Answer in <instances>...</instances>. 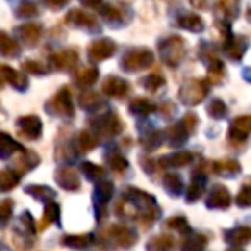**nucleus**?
Returning a JSON list of instances; mask_svg holds the SVG:
<instances>
[{
	"instance_id": "f257e3e1",
	"label": "nucleus",
	"mask_w": 251,
	"mask_h": 251,
	"mask_svg": "<svg viewBox=\"0 0 251 251\" xmlns=\"http://www.w3.org/2000/svg\"><path fill=\"white\" fill-rule=\"evenodd\" d=\"M90 127L98 138L103 140H110L121 134L124 131V122L119 119L115 112H103V114H95L90 119Z\"/></svg>"
},
{
	"instance_id": "f03ea898",
	"label": "nucleus",
	"mask_w": 251,
	"mask_h": 251,
	"mask_svg": "<svg viewBox=\"0 0 251 251\" xmlns=\"http://www.w3.org/2000/svg\"><path fill=\"white\" fill-rule=\"evenodd\" d=\"M155 62V55L151 50L148 49H131L122 55L121 62V69L124 73H140V71H147L148 67H151Z\"/></svg>"
},
{
	"instance_id": "7ed1b4c3",
	"label": "nucleus",
	"mask_w": 251,
	"mask_h": 251,
	"mask_svg": "<svg viewBox=\"0 0 251 251\" xmlns=\"http://www.w3.org/2000/svg\"><path fill=\"white\" fill-rule=\"evenodd\" d=\"M158 53L164 64L169 67H176L182 62L186 55V42L177 35H171L158 42Z\"/></svg>"
},
{
	"instance_id": "20e7f679",
	"label": "nucleus",
	"mask_w": 251,
	"mask_h": 251,
	"mask_svg": "<svg viewBox=\"0 0 251 251\" xmlns=\"http://www.w3.org/2000/svg\"><path fill=\"white\" fill-rule=\"evenodd\" d=\"M208 81L206 79H186L182 86L177 91V98L181 103L188 107H196L200 105L208 95Z\"/></svg>"
},
{
	"instance_id": "39448f33",
	"label": "nucleus",
	"mask_w": 251,
	"mask_h": 251,
	"mask_svg": "<svg viewBox=\"0 0 251 251\" xmlns=\"http://www.w3.org/2000/svg\"><path fill=\"white\" fill-rule=\"evenodd\" d=\"M38 227L35 226V220L29 212H23L18 219L14 230H12V241H14V246L19 250H26V248L33 246V241H35V234Z\"/></svg>"
},
{
	"instance_id": "423d86ee",
	"label": "nucleus",
	"mask_w": 251,
	"mask_h": 251,
	"mask_svg": "<svg viewBox=\"0 0 251 251\" xmlns=\"http://www.w3.org/2000/svg\"><path fill=\"white\" fill-rule=\"evenodd\" d=\"M45 112L52 117L71 119L74 115V105L71 100L69 86H62L49 101L45 103Z\"/></svg>"
},
{
	"instance_id": "0eeeda50",
	"label": "nucleus",
	"mask_w": 251,
	"mask_h": 251,
	"mask_svg": "<svg viewBox=\"0 0 251 251\" xmlns=\"http://www.w3.org/2000/svg\"><path fill=\"white\" fill-rule=\"evenodd\" d=\"M100 239H107L119 248H131L138 241V232L126 224H112L105 232L100 234Z\"/></svg>"
},
{
	"instance_id": "6e6552de",
	"label": "nucleus",
	"mask_w": 251,
	"mask_h": 251,
	"mask_svg": "<svg viewBox=\"0 0 251 251\" xmlns=\"http://www.w3.org/2000/svg\"><path fill=\"white\" fill-rule=\"evenodd\" d=\"M67 26H73V28H79V29H86L88 33H95L100 31V23L95 16L88 14L83 9H71L66 14L64 19Z\"/></svg>"
},
{
	"instance_id": "1a4fd4ad",
	"label": "nucleus",
	"mask_w": 251,
	"mask_h": 251,
	"mask_svg": "<svg viewBox=\"0 0 251 251\" xmlns=\"http://www.w3.org/2000/svg\"><path fill=\"white\" fill-rule=\"evenodd\" d=\"M16 126H18V133L21 138L25 140H31L36 141L40 136H42V131H43V122L38 115H21V117L16 121Z\"/></svg>"
},
{
	"instance_id": "9d476101",
	"label": "nucleus",
	"mask_w": 251,
	"mask_h": 251,
	"mask_svg": "<svg viewBox=\"0 0 251 251\" xmlns=\"http://www.w3.org/2000/svg\"><path fill=\"white\" fill-rule=\"evenodd\" d=\"M206 162H201L198 167L193 171L191 174V184L188 188V195H186V203H196L203 196L206 189Z\"/></svg>"
},
{
	"instance_id": "9b49d317",
	"label": "nucleus",
	"mask_w": 251,
	"mask_h": 251,
	"mask_svg": "<svg viewBox=\"0 0 251 251\" xmlns=\"http://www.w3.org/2000/svg\"><path fill=\"white\" fill-rule=\"evenodd\" d=\"M112 195H114V184H112L110 181H103V179H101V181L97 182V186H95V189H93V203H95V206H97L98 220H101L107 215L105 206L110 201Z\"/></svg>"
},
{
	"instance_id": "f8f14e48",
	"label": "nucleus",
	"mask_w": 251,
	"mask_h": 251,
	"mask_svg": "<svg viewBox=\"0 0 251 251\" xmlns=\"http://www.w3.org/2000/svg\"><path fill=\"white\" fill-rule=\"evenodd\" d=\"M117 50L114 40L110 38H100L97 42H91L88 47V59L91 62H103L108 57H112Z\"/></svg>"
},
{
	"instance_id": "ddd939ff",
	"label": "nucleus",
	"mask_w": 251,
	"mask_h": 251,
	"mask_svg": "<svg viewBox=\"0 0 251 251\" xmlns=\"http://www.w3.org/2000/svg\"><path fill=\"white\" fill-rule=\"evenodd\" d=\"M251 134V115H239L230 121L227 138L232 143H244Z\"/></svg>"
},
{
	"instance_id": "4468645a",
	"label": "nucleus",
	"mask_w": 251,
	"mask_h": 251,
	"mask_svg": "<svg viewBox=\"0 0 251 251\" xmlns=\"http://www.w3.org/2000/svg\"><path fill=\"white\" fill-rule=\"evenodd\" d=\"M230 203H232V196H230L229 189L222 184L213 186L208 191L206 200H205L206 208H210V210H226L230 206Z\"/></svg>"
},
{
	"instance_id": "2eb2a0df",
	"label": "nucleus",
	"mask_w": 251,
	"mask_h": 251,
	"mask_svg": "<svg viewBox=\"0 0 251 251\" xmlns=\"http://www.w3.org/2000/svg\"><path fill=\"white\" fill-rule=\"evenodd\" d=\"M49 62H50V69L52 71L55 69V71H66V73H69V71H73L74 67L77 66L79 55H77L76 50L67 49V50H62V52L53 53L49 59Z\"/></svg>"
},
{
	"instance_id": "dca6fc26",
	"label": "nucleus",
	"mask_w": 251,
	"mask_h": 251,
	"mask_svg": "<svg viewBox=\"0 0 251 251\" xmlns=\"http://www.w3.org/2000/svg\"><path fill=\"white\" fill-rule=\"evenodd\" d=\"M222 50L230 60L234 62H239L243 59L244 52L248 50V38L241 35H232L229 40L222 43Z\"/></svg>"
},
{
	"instance_id": "f3484780",
	"label": "nucleus",
	"mask_w": 251,
	"mask_h": 251,
	"mask_svg": "<svg viewBox=\"0 0 251 251\" xmlns=\"http://www.w3.org/2000/svg\"><path fill=\"white\" fill-rule=\"evenodd\" d=\"M55 182L66 191H77L81 188L79 174L73 167H59L53 174Z\"/></svg>"
},
{
	"instance_id": "a211bd4d",
	"label": "nucleus",
	"mask_w": 251,
	"mask_h": 251,
	"mask_svg": "<svg viewBox=\"0 0 251 251\" xmlns=\"http://www.w3.org/2000/svg\"><path fill=\"white\" fill-rule=\"evenodd\" d=\"M101 91L110 98H124L126 95L131 91L129 83L119 76H108L105 77L103 84H101Z\"/></svg>"
},
{
	"instance_id": "6ab92c4d",
	"label": "nucleus",
	"mask_w": 251,
	"mask_h": 251,
	"mask_svg": "<svg viewBox=\"0 0 251 251\" xmlns=\"http://www.w3.org/2000/svg\"><path fill=\"white\" fill-rule=\"evenodd\" d=\"M18 155V153H16ZM40 164V157L36 151H31V150H21L19 151L18 157H14V162H12V167L19 176H25L26 172L33 171L36 165Z\"/></svg>"
},
{
	"instance_id": "aec40b11",
	"label": "nucleus",
	"mask_w": 251,
	"mask_h": 251,
	"mask_svg": "<svg viewBox=\"0 0 251 251\" xmlns=\"http://www.w3.org/2000/svg\"><path fill=\"white\" fill-rule=\"evenodd\" d=\"M14 35L23 45L35 47L38 43V40L42 38V26L35 25V23H28V25L18 26L14 29Z\"/></svg>"
},
{
	"instance_id": "412c9836",
	"label": "nucleus",
	"mask_w": 251,
	"mask_h": 251,
	"mask_svg": "<svg viewBox=\"0 0 251 251\" xmlns=\"http://www.w3.org/2000/svg\"><path fill=\"white\" fill-rule=\"evenodd\" d=\"M164 133H165V141L169 143V147H174V148L182 147L188 141V138L191 136V133L188 131V127H186L182 121L171 124Z\"/></svg>"
},
{
	"instance_id": "4be33fe9",
	"label": "nucleus",
	"mask_w": 251,
	"mask_h": 251,
	"mask_svg": "<svg viewBox=\"0 0 251 251\" xmlns=\"http://www.w3.org/2000/svg\"><path fill=\"white\" fill-rule=\"evenodd\" d=\"M224 239L229 246L232 248H243L251 243V227L241 226L234 227V229L224 230Z\"/></svg>"
},
{
	"instance_id": "5701e85b",
	"label": "nucleus",
	"mask_w": 251,
	"mask_h": 251,
	"mask_svg": "<svg viewBox=\"0 0 251 251\" xmlns=\"http://www.w3.org/2000/svg\"><path fill=\"white\" fill-rule=\"evenodd\" d=\"M0 73H2V81H4V83H9L14 90H18V91L28 90L29 79L25 73L14 71L12 67H9L7 64H4V66L0 67Z\"/></svg>"
},
{
	"instance_id": "b1692460",
	"label": "nucleus",
	"mask_w": 251,
	"mask_h": 251,
	"mask_svg": "<svg viewBox=\"0 0 251 251\" xmlns=\"http://www.w3.org/2000/svg\"><path fill=\"white\" fill-rule=\"evenodd\" d=\"M77 153H79V150H77V147H76V140L69 143V138H67V140H62V136L59 138V145H57L55 155H53L59 164L74 162L77 158Z\"/></svg>"
},
{
	"instance_id": "393cba45",
	"label": "nucleus",
	"mask_w": 251,
	"mask_h": 251,
	"mask_svg": "<svg viewBox=\"0 0 251 251\" xmlns=\"http://www.w3.org/2000/svg\"><path fill=\"white\" fill-rule=\"evenodd\" d=\"M195 160V155L191 151H177V153H169L158 160L160 169H179L186 167Z\"/></svg>"
},
{
	"instance_id": "a878e982",
	"label": "nucleus",
	"mask_w": 251,
	"mask_h": 251,
	"mask_svg": "<svg viewBox=\"0 0 251 251\" xmlns=\"http://www.w3.org/2000/svg\"><path fill=\"white\" fill-rule=\"evenodd\" d=\"M239 16V0H219L215 5V18L220 21L232 23Z\"/></svg>"
},
{
	"instance_id": "bb28decb",
	"label": "nucleus",
	"mask_w": 251,
	"mask_h": 251,
	"mask_svg": "<svg viewBox=\"0 0 251 251\" xmlns=\"http://www.w3.org/2000/svg\"><path fill=\"white\" fill-rule=\"evenodd\" d=\"M176 26L188 29L191 33H201L205 29L203 19L198 14H195V12H182V14H179L177 19H176Z\"/></svg>"
},
{
	"instance_id": "cd10ccee",
	"label": "nucleus",
	"mask_w": 251,
	"mask_h": 251,
	"mask_svg": "<svg viewBox=\"0 0 251 251\" xmlns=\"http://www.w3.org/2000/svg\"><path fill=\"white\" fill-rule=\"evenodd\" d=\"M212 172L222 177H236L241 174V164L234 158H227V160L212 162Z\"/></svg>"
},
{
	"instance_id": "c85d7f7f",
	"label": "nucleus",
	"mask_w": 251,
	"mask_h": 251,
	"mask_svg": "<svg viewBox=\"0 0 251 251\" xmlns=\"http://www.w3.org/2000/svg\"><path fill=\"white\" fill-rule=\"evenodd\" d=\"M52 224H57V226H60V206L57 205L55 201H49L45 203V210H43V219L40 220L38 224V230H45L49 226H52Z\"/></svg>"
},
{
	"instance_id": "c756f323",
	"label": "nucleus",
	"mask_w": 251,
	"mask_h": 251,
	"mask_svg": "<svg viewBox=\"0 0 251 251\" xmlns=\"http://www.w3.org/2000/svg\"><path fill=\"white\" fill-rule=\"evenodd\" d=\"M103 160H105V164H107V167L110 169V171L117 172V174L126 172L127 169H129V162H127V158H126L124 155L117 150L107 151L105 157H103Z\"/></svg>"
},
{
	"instance_id": "7c9ffc66",
	"label": "nucleus",
	"mask_w": 251,
	"mask_h": 251,
	"mask_svg": "<svg viewBox=\"0 0 251 251\" xmlns=\"http://www.w3.org/2000/svg\"><path fill=\"white\" fill-rule=\"evenodd\" d=\"M155 110H157V107L153 105V101L145 97L133 98L129 103V112L133 115H138V117H148V115L153 114Z\"/></svg>"
},
{
	"instance_id": "2f4dec72",
	"label": "nucleus",
	"mask_w": 251,
	"mask_h": 251,
	"mask_svg": "<svg viewBox=\"0 0 251 251\" xmlns=\"http://www.w3.org/2000/svg\"><path fill=\"white\" fill-rule=\"evenodd\" d=\"M79 105L86 112H98L100 108H103L107 105V101L98 93H95V91H86V93H83L79 97Z\"/></svg>"
},
{
	"instance_id": "473e14b6",
	"label": "nucleus",
	"mask_w": 251,
	"mask_h": 251,
	"mask_svg": "<svg viewBox=\"0 0 251 251\" xmlns=\"http://www.w3.org/2000/svg\"><path fill=\"white\" fill-rule=\"evenodd\" d=\"M165 141V133L158 129H150L148 133H145L140 138V145L145 148L147 151H153L158 147H162V143Z\"/></svg>"
},
{
	"instance_id": "72a5a7b5",
	"label": "nucleus",
	"mask_w": 251,
	"mask_h": 251,
	"mask_svg": "<svg viewBox=\"0 0 251 251\" xmlns=\"http://www.w3.org/2000/svg\"><path fill=\"white\" fill-rule=\"evenodd\" d=\"M0 53L5 59L19 57L21 55V45H18V42L11 38L7 33H0Z\"/></svg>"
},
{
	"instance_id": "f704fd0d",
	"label": "nucleus",
	"mask_w": 251,
	"mask_h": 251,
	"mask_svg": "<svg viewBox=\"0 0 251 251\" xmlns=\"http://www.w3.org/2000/svg\"><path fill=\"white\" fill-rule=\"evenodd\" d=\"M93 234H67V236L62 237V246L66 248H74V250H83V248H88L91 243H93Z\"/></svg>"
},
{
	"instance_id": "c9c22d12",
	"label": "nucleus",
	"mask_w": 251,
	"mask_h": 251,
	"mask_svg": "<svg viewBox=\"0 0 251 251\" xmlns=\"http://www.w3.org/2000/svg\"><path fill=\"white\" fill-rule=\"evenodd\" d=\"M115 215L121 217V219H124V220L138 219V217H140V210H138V206L134 205L127 196H124V198L115 205Z\"/></svg>"
},
{
	"instance_id": "e433bc0d",
	"label": "nucleus",
	"mask_w": 251,
	"mask_h": 251,
	"mask_svg": "<svg viewBox=\"0 0 251 251\" xmlns=\"http://www.w3.org/2000/svg\"><path fill=\"white\" fill-rule=\"evenodd\" d=\"M76 147L79 153H88L98 147V136L91 131H79L76 136Z\"/></svg>"
},
{
	"instance_id": "4c0bfd02",
	"label": "nucleus",
	"mask_w": 251,
	"mask_h": 251,
	"mask_svg": "<svg viewBox=\"0 0 251 251\" xmlns=\"http://www.w3.org/2000/svg\"><path fill=\"white\" fill-rule=\"evenodd\" d=\"M98 76H100V71L97 67H86L74 76V84L79 88H90L98 81Z\"/></svg>"
},
{
	"instance_id": "58836bf2",
	"label": "nucleus",
	"mask_w": 251,
	"mask_h": 251,
	"mask_svg": "<svg viewBox=\"0 0 251 251\" xmlns=\"http://www.w3.org/2000/svg\"><path fill=\"white\" fill-rule=\"evenodd\" d=\"M164 189H165V193H167L169 196H172V198H177V196L182 193V189H184V184H182L181 176L174 174V172H171V174H165Z\"/></svg>"
},
{
	"instance_id": "ea45409f",
	"label": "nucleus",
	"mask_w": 251,
	"mask_h": 251,
	"mask_svg": "<svg viewBox=\"0 0 251 251\" xmlns=\"http://www.w3.org/2000/svg\"><path fill=\"white\" fill-rule=\"evenodd\" d=\"M25 191L28 193L29 196H33L35 200H38V201H43V203L52 201V200L57 196L55 191H53L52 188H49V186H40V184L26 186Z\"/></svg>"
},
{
	"instance_id": "a19ab883",
	"label": "nucleus",
	"mask_w": 251,
	"mask_h": 251,
	"mask_svg": "<svg viewBox=\"0 0 251 251\" xmlns=\"http://www.w3.org/2000/svg\"><path fill=\"white\" fill-rule=\"evenodd\" d=\"M21 150H25V147H23L21 143H18V141L12 140L9 133H2V147H0V157L4 158V160H7L9 157L19 153Z\"/></svg>"
},
{
	"instance_id": "79ce46f5",
	"label": "nucleus",
	"mask_w": 251,
	"mask_h": 251,
	"mask_svg": "<svg viewBox=\"0 0 251 251\" xmlns=\"http://www.w3.org/2000/svg\"><path fill=\"white\" fill-rule=\"evenodd\" d=\"M98 12H100V18H103V21L110 26H121L122 23H124V16H122V12L119 11L117 7H114V5H105L103 4L100 9H98Z\"/></svg>"
},
{
	"instance_id": "37998d69",
	"label": "nucleus",
	"mask_w": 251,
	"mask_h": 251,
	"mask_svg": "<svg viewBox=\"0 0 251 251\" xmlns=\"http://www.w3.org/2000/svg\"><path fill=\"white\" fill-rule=\"evenodd\" d=\"M16 18L19 19H33L40 14V7L35 0H23L14 11Z\"/></svg>"
},
{
	"instance_id": "c03bdc74",
	"label": "nucleus",
	"mask_w": 251,
	"mask_h": 251,
	"mask_svg": "<svg viewBox=\"0 0 251 251\" xmlns=\"http://www.w3.org/2000/svg\"><path fill=\"white\" fill-rule=\"evenodd\" d=\"M140 84L145 88L147 91H151V93H157L160 88L165 86V77L162 76L160 73H151L147 74L145 77L140 79Z\"/></svg>"
},
{
	"instance_id": "a18cd8bd",
	"label": "nucleus",
	"mask_w": 251,
	"mask_h": 251,
	"mask_svg": "<svg viewBox=\"0 0 251 251\" xmlns=\"http://www.w3.org/2000/svg\"><path fill=\"white\" fill-rule=\"evenodd\" d=\"M19 177H21V176H19L14 169H4V171L0 172V189L4 193L14 189L16 186L19 184Z\"/></svg>"
},
{
	"instance_id": "49530a36",
	"label": "nucleus",
	"mask_w": 251,
	"mask_h": 251,
	"mask_svg": "<svg viewBox=\"0 0 251 251\" xmlns=\"http://www.w3.org/2000/svg\"><path fill=\"white\" fill-rule=\"evenodd\" d=\"M227 112H229V108H227V105L224 103V100H220V98H212V100L206 103V114L212 119H215V121L224 119L227 115Z\"/></svg>"
},
{
	"instance_id": "de8ad7c7",
	"label": "nucleus",
	"mask_w": 251,
	"mask_h": 251,
	"mask_svg": "<svg viewBox=\"0 0 251 251\" xmlns=\"http://www.w3.org/2000/svg\"><path fill=\"white\" fill-rule=\"evenodd\" d=\"M81 172H83V176L86 179H90V181H101V179L105 177V174H107V171H105L103 167H100V165L93 164V162H84L83 165H81Z\"/></svg>"
},
{
	"instance_id": "09e8293b",
	"label": "nucleus",
	"mask_w": 251,
	"mask_h": 251,
	"mask_svg": "<svg viewBox=\"0 0 251 251\" xmlns=\"http://www.w3.org/2000/svg\"><path fill=\"white\" fill-rule=\"evenodd\" d=\"M208 67V74H206V81L210 84H219L226 79V67H224L222 60H217V62L210 64Z\"/></svg>"
},
{
	"instance_id": "8fccbe9b",
	"label": "nucleus",
	"mask_w": 251,
	"mask_h": 251,
	"mask_svg": "<svg viewBox=\"0 0 251 251\" xmlns=\"http://www.w3.org/2000/svg\"><path fill=\"white\" fill-rule=\"evenodd\" d=\"M164 226L167 227V229H172V230H176V232L182 234V236H189V234H193L191 227H189L188 220H186L184 217H179V215L171 217V219L165 220Z\"/></svg>"
},
{
	"instance_id": "3c124183",
	"label": "nucleus",
	"mask_w": 251,
	"mask_h": 251,
	"mask_svg": "<svg viewBox=\"0 0 251 251\" xmlns=\"http://www.w3.org/2000/svg\"><path fill=\"white\" fill-rule=\"evenodd\" d=\"M200 45H201L200 47V59L203 60L205 66H210V64L220 60L219 52H217V49L213 45H210V43H206V42H201Z\"/></svg>"
},
{
	"instance_id": "603ef678",
	"label": "nucleus",
	"mask_w": 251,
	"mask_h": 251,
	"mask_svg": "<svg viewBox=\"0 0 251 251\" xmlns=\"http://www.w3.org/2000/svg\"><path fill=\"white\" fill-rule=\"evenodd\" d=\"M174 246V241H172L171 236H153L150 241L147 243V248L148 250H153V251H164V250H171Z\"/></svg>"
},
{
	"instance_id": "864d4df0",
	"label": "nucleus",
	"mask_w": 251,
	"mask_h": 251,
	"mask_svg": "<svg viewBox=\"0 0 251 251\" xmlns=\"http://www.w3.org/2000/svg\"><path fill=\"white\" fill-rule=\"evenodd\" d=\"M208 244V237L203 234H189L186 236V241L181 244L184 250H203Z\"/></svg>"
},
{
	"instance_id": "5fc2aeb1",
	"label": "nucleus",
	"mask_w": 251,
	"mask_h": 251,
	"mask_svg": "<svg viewBox=\"0 0 251 251\" xmlns=\"http://www.w3.org/2000/svg\"><path fill=\"white\" fill-rule=\"evenodd\" d=\"M236 205L241 206V208H248L251 206V184H246L241 188V191L236 195Z\"/></svg>"
},
{
	"instance_id": "6e6d98bb",
	"label": "nucleus",
	"mask_w": 251,
	"mask_h": 251,
	"mask_svg": "<svg viewBox=\"0 0 251 251\" xmlns=\"http://www.w3.org/2000/svg\"><path fill=\"white\" fill-rule=\"evenodd\" d=\"M12 210H14V201L12 200H4L0 205V217H2V224H7L12 217Z\"/></svg>"
},
{
	"instance_id": "4d7b16f0",
	"label": "nucleus",
	"mask_w": 251,
	"mask_h": 251,
	"mask_svg": "<svg viewBox=\"0 0 251 251\" xmlns=\"http://www.w3.org/2000/svg\"><path fill=\"white\" fill-rule=\"evenodd\" d=\"M181 121L184 122V126L188 127L189 133H191V134H195V133H196V127H198V124H200L198 115L193 114V112H186L184 117H182Z\"/></svg>"
},
{
	"instance_id": "13d9d810",
	"label": "nucleus",
	"mask_w": 251,
	"mask_h": 251,
	"mask_svg": "<svg viewBox=\"0 0 251 251\" xmlns=\"http://www.w3.org/2000/svg\"><path fill=\"white\" fill-rule=\"evenodd\" d=\"M23 71H26L29 74H35V76L45 74V67L40 62H36V60H26V62H23Z\"/></svg>"
},
{
	"instance_id": "bf43d9fd",
	"label": "nucleus",
	"mask_w": 251,
	"mask_h": 251,
	"mask_svg": "<svg viewBox=\"0 0 251 251\" xmlns=\"http://www.w3.org/2000/svg\"><path fill=\"white\" fill-rule=\"evenodd\" d=\"M67 2H69V0H42V4L45 5L47 9H50V11H60V9L66 7Z\"/></svg>"
},
{
	"instance_id": "052dcab7",
	"label": "nucleus",
	"mask_w": 251,
	"mask_h": 251,
	"mask_svg": "<svg viewBox=\"0 0 251 251\" xmlns=\"http://www.w3.org/2000/svg\"><path fill=\"white\" fill-rule=\"evenodd\" d=\"M140 164H141V167L145 169V172H147V174L155 172V162L151 160L150 155H143V157H141V160H140Z\"/></svg>"
},
{
	"instance_id": "680f3d73",
	"label": "nucleus",
	"mask_w": 251,
	"mask_h": 251,
	"mask_svg": "<svg viewBox=\"0 0 251 251\" xmlns=\"http://www.w3.org/2000/svg\"><path fill=\"white\" fill-rule=\"evenodd\" d=\"M158 110H160L162 117H172V115L176 114V105L174 103H164L158 107Z\"/></svg>"
},
{
	"instance_id": "e2e57ef3",
	"label": "nucleus",
	"mask_w": 251,
	"mask_h": 251,
	"mask_svg": "<svg viewBox=\"0 0 251 251\" xmlns=\"http://www.w3.org/2000/svg\"><path fill=\"white\" fill-rule=\"evenodd\" d=\"M79 2L84 5V7H90V9H100L101 5H103L101 0H79Z\"/></svg>"
},
{
	"instance_id": "0e129e2a",
	"label": "nucleus",
	"mask_w": 251,
	"mask_h": 251,
	"mask_svg": "<svg viewBox=\"0 0 251 251\" xmlns=\"http://www.w3.org/2000/svg\"><path fill=\"white\" fill-rule=\"evenodd\" d=\"M210 2H212V0H191L193 7H196V9H206L210 5Z\"/></svg>"
},
{
	"instance_id": "69168bd1",
	"label": "nucleus",
	"mask_w": 251,
	"mask_h": 251,
	"mask_svg": "<svg viewBox=\"0 0 251 251\" xmlns=\"http://www.w3.org/2000/svg\"><path fill=\"white\" fill-rule=\"evenodd\" d=\"M246 18H248V21L251 23V5L248 7V12H246Z\"/></svg>"
}]
</instances>
